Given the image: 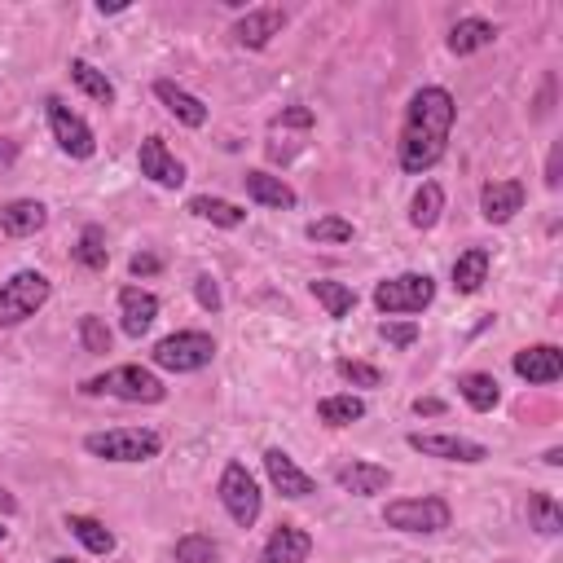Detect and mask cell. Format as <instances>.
<instances>
[{
  "instance_id": "cell-1",
  "label": "cell",
  "mask_w": 563,
  "mask_h": 563,
  "mask_svg": "<svg viewBox=\"0 0 563 563\" xmlns=\"http://www.w3.org/2000/svg\"><path fill=\"white\" fill-rule=\"evenodd\" d=\"M458 106L445 88H418L410 97L401 124V168L405 172H432L449 150V132H454Z\"/></svg>"
},
{
  "instance_id": "cell-2",
  "label": "cell",
  "mask_w": 563,
  "mask_h": 563,
  "mask_svg": "<svg viewBox=\"0 0 563 563\" xmlns=\"http://www.w3.org/2000/svg\"><path fill=\"white\" fill-rule=\"evenodd\" d=\"M84 396H119V401H132V405H159L168 388H163L159 374H150L146 366H115L97 379H88Z\"/></svg>"
},
{
  "instance_id": "cell-3",
  "label": "cell",
  "mask_w": 563,
  "mask_h": 563,
  "mask_svg": "<svg viewBox=\"0 0 563 563\" xmlns=\"http://www.w3.org/2000/svg\"><path fill=\"white\" fill-rule=\"evenodd\" d=\"M84 449L106 462H150L159 458L163 436L150 432V427H110V432H88Z\"/></svg>"
},
{
  "instance_id": "cell-4",
  "label": "cell",
  "mask_w": 563,
  "mask_h": 563,
  "mask_svg": "<svg viewBox=\"0 0 563 563\" xmlns=\"http://www.w3.org/2000/svg\"><path fill=\"white\" fill-rule=\"evenodd\" d=\"M49 278L36 269H22L14 273L5 286H0V330H9V326H22L27 317H36L44 304H49Z\"/></svg>"
},
{
  "instance_id": "cell-5",
  "label": "cell",
  "mask_w": 563,
  "mask_h": 563,
  "mask_svg": "<svg viewBox=\"0 0 563 563\" xmlns=\"http://www.w3.org/2000/svg\"><path fill=\"white\" fill-rule=\"evenodd\" d=\"M216 357V339L203 330H176V335L154 344V366L172 370V374H194L203 366H212Z\"/></svg>"
},
{
  "instance_id": "cell-6",
  "label": "cell",
  "mask_w": 563,
  "mask_h": 563,
  "mask_svg": "<svg viewBox=\"0 0 563 563\" xmlns=\"http://www.w3.org/2000/svg\"><path fill=\"white\" fill-rule=\"evenodd\" d=\"M436 300V282L427 273H401V278H388L374 286V308L383 317L392 313H423L427 304Z\"/></svg>"
},
{
  "instance_id": "cell-7",
  "label": "cell",
  "mask_w": 563,
  "mask_h": 563,
  "mask_svg": "<svg viewBox=\"0 0 563 563\" xmlns=\"http://www.w3.org/2000/svg\"><path fill=\"white\" fill-rule=\"evenodd\" d=\"M454 511L445 498H405V502H388L383 524L396 533H445Z\"/></svg>"
},
{
  "instance_id": "cell-8",
  "label": "cell",
  "mask_w": 563,
  "mask_h": 563,
  "mask_svg": "<svg viewBox=\"0 0 563 563\" xmlns=\"http://www.w3.org/2000/svg\"><path fill=\"white\" fill-rule=\"evenodd\" d=\"M220 502H225V511H229V520H234L238 528H251L260 520V484L256 476H251L242 462H229L225 467V476H220Z\"/></svg>"
},
{
  "instance_id": "cell-9",
  "label": "cell",
  "mask_w": 563,
  "mask_h": 563,
  "mask_svg": "<svg viewBox=\"0 0 563 563\" xmlns=\"http://www.w3.org/2000/svg\"><path fill=\"white\" fill-rule=\"evenodd\" d=\"M49 128H53V141L71 154V159H93V150H97V137H93V128L84 124L80 115H75L71 106L62 102V97H49Z\"/></svg>"
},
{
  "instance_id": "cell-10",
  "label": "cell",
  "mask_w": 563,
  "mask_h": 563,
  "mask_svg": "<svg viewBox=\"0 0 563 563\" xmlns=\"http://www.w3.org/2000/svg\"><path fill=\"white\" fill-rule=\"evenodd\" d=\"M410 449L423 458H440V462H467V467H476V462L489 458V449H484L480 440L449 436V432H414Z\"/></svg>"
},
{
  "instance_id": "cell-11",
  "label": "cell",
  "mask_w": 563,
  "mask_h": 563,
  "mask_svg": "<svg viewBox=\"0 0 563 563\" xmlns=\"http://www.w3.org/2000/svg\"><path fill=\"white\" fill-rule=\"evenodd\" d=\"M141 176H150L154 185H163V190H176V185H185V163L176 159V154L163 146V137H146L141 141Z\"/></svg>"
},
{
  "instance_id": "cell-12",
  "label": "cell",
  "mask_w": 563,
  "mask_h": 563,
  "mask_svg": "<svg viewBox=\"0 0 563 563\" xmlns=\"http://www.w3.org/2000/svg\"><path fill=\"white\" fill-rule=\"evenodd\" d=\"M264 471H269L273 489H278L282 498H291V502H300V498H308V493H317V480L308 476V471L295 467V458L286 454V449H269V454H264Z\"/></svg>"
},
{
  "instance_id": "cell-13",
  "label": "cell",
  "mask_w": 563,
  "mask_h": 563,
  "mask_svg": "<svg viewBox=\"0 0 563 563\" xmlns=\"http://www.w3.org/2000/svg\"><path fill=\"white\" fill-rule=\"evenodd\" d=\"M308 555H313V537L295 524H282L269 533V542L260 550V563H304Z\"/></svg>"
},
{
  "instance_id": "cell-14",
  "label": "cell",
  "mask_w": 563,
  "mask_h": 563,
  "mask_svg": "<svg viewBox=\"0 0 563 563\" xmlns=\"http://www.w3.org/2000/svg\"><path fill=\"white\" fill-rule=\"evenodd\" d=\"M515 374L528 383H559V374H563V352L555 344H537V348H524V352H515Z\"/></svg>"
},
{
  "instance_id": "cell-15",
  "label": "cell",
  "mask_w": 563,
  "mask_h": 563,
  "mask_svg": "<svg viewBox=\"0 0 563 563\" xmlns=\"http://www.w3.org/2000/svg\"><path fill=\"white\" fill-rule=\"evenodd\" d=\"M524 207V185L520 181H489L480 190V216L489 225H506Z\"/></svg>"
},
{
  "instance_id": "cell-16",
  "label": "cell",
  "mask_w": 563,
  "mask_h": 563,
  "mask_svg": "<svg viewBox=\"0 0 563 563\" xmlns=\"http://www.w3.org/2000/svg\"><path fill=\"white\" fill-rule=\"evenodd\" d=\"M286 27V14L282 9H273V5H264V9H247V18H238V27H234V40L242 44V49H264L278 31Z\"/></svg>"
},
{
  "instance_id": "cell-17",
  "label": "cell",
  "mask_w": 563,
  "mask_h": 563,
  "mask_svg": "<svg viewBox=\"0 0 563 563\" xmlns=\"http://www.w3.org/2000/svg\"><path fill=\"white\" fill-rule=\"evenodd\" d=\"M335 480L352 498H374V493H383L392 484V471L379 467V462H348V467H339Z\"/></svg>"
},
{
  "instance_id": "cell-18",
  "label": "cell",
  "mask_w": 563,
  "mask_h": 563,
  "mask_svg": "<svg viewBox=\"0 0 563 563\" xmlns=\"http://www.w3.org/2000/svg\"><path fill=\"white\" fill-rule=\"evenodd\" d=\"M119 313H124V335L141 339L154 326V317H159V300L150 291H141V286H124L119 291Z\"/></svg>"
},
{
  "instance_id": "cell-19",
  "label": "cell",
  "mask_w": 563,
  "mask_h": 563,
  "mask_svg": "<svg viewBox=\"0 0 563 563\" xmlns=\"http://www.w3.org/2000/svg\"><path fill=\"white\" fill-rule=\"evenodd\" d=\"M154 97H159L163 106H168V115H176L185 128H203L207 124V106L198 102L194 93H185L181 84H172V80H159L154 84Z\"/></svg>"
},
{
  "instance_id": "cell-20",
  "label": "cell",
  "mask_w": 563,
  "mask_h": 563,
  "mask_svg": "<svg viewBox=\"0 0 563 563\" xmlns=\"http://www.w3.org/2000/svg\"><path fill=\"white\" fill-rule=\"evenodd\" d=\"M44 220H49L44 203H36V198H18V203H9L5 212H0V229H5L9 238H31L44 229Z\"/></svg>"
},
{
  "instance_id": "cell-21",
  "label": "cell",
  "mask_w": 563,
  "mask_h": 563,
  "mask_svg": "<svg viewBox=\"0 0 563 563\" xmlns=\"http://www.w3.org/2000/svg\"><path fill=\"white\" fill-rule=\"evenodd\" d=\"M493 40H498V27H493L489 18H462V22H454V31H449V49H454L458 58L489 49Z\"/></svg>"
},
{
  "instance_id": "cell-22",
  "label": "cell",
  "mask_w": 563,
  "mask_h": 563,
  "mask_svg": "<svg viewBox=\"0 0 563 563\" xmlns=\"http://www.w3.org/2000/svg\"><path fill=\"white\" fill-rule=\"evenodd\" d=\"M242 185H247V194L256 198L260 207H295V203H300L295 190L282 181V176H269V172H260V168L242 176Z\"/></svg>"
},
{
  "instance_id": "cell-23",
  "label": "cell",
  "mask_w": 563,
  "mask_h": 563,
  "mask_svg": "<svg viewBox=\"0 0 563 563\" xmlns=\"http://www.w3.org/2000/svg\"><path fill=\"white\" fill-rule=\"evenodd\" d=\"M185 212L198 216V220H212V225H220V229H238L242 220H247V212H242L238 203H229V198H212V194H194L190 203H185Z\"/></svg>"
},
{
  "instance_id": "cell-24",
  "label": "cell",
  "mask_w": 563,
  "mask_h": 563,
  "mask_svg": "<svg viewBox=\"0 0 563 563\" xmlns=\"http://www.w3.org/2000/svg\"><path fill=\"white\" fill-rule=\"evenodd\" d=\"M308 291H313V300L326 308V317H335V322H344V317L352 313V308H357V291H352L348 282H335V278H317L313 286H308Z\"/></svg>"
},
{
  "instance_id": "cell-25",
  "label": "cell",
  "mask_w": 563,
  "mask_h": 563,
  "mask_svg": "<svg viewBox=\"0 0 563 563\" xmlns=\"http://www.w3.org/2000/svg\"><path fill=\"white\" fill-rule=\"evenodd\" d=\"M66 528H71V537L88 555H110L115 550V533L102 520H93V515H66Z\"/></svg>"
},
{
  "instance_id": "cell-26",
  "label": "cell",
  "mask_w": 563,
  "mask_h": 563,
  "mask_svg": "<svg viewBox=\"0 0 563 563\" xmlns=\"http://www.w3.org/2000/svg\"><path fill=\"white\" fill-rule=\"evenodd\" d=\"M484 278H489V251L484 247H471L454 260V291L458 295H476Z\"/></svg>"
},
{
  "instance_id": "cell-27",
  "label": "cell",
  "mask_w": 563,
  "mask_h": 563,
  "mask_svg": "<svg viewBox=\"0 0 563 563\" xmlns=\"http://www.w3.org/2000/svg\"><path fill=\"white\" fill-rule=\"evenodd\" d=\"M458 392H462V401L471 405V410H480V414H489L493 405L502 401V388H498V379L493 374H462L458 379Z\"/></svg>"
},
{
  "instance_id": "cell-28",
  "label": "cell",
  "mask_w": 563,
  "mask_h": 563,
  "mask_svg": "<svg viewBox=\"0 0 563 563\" xmlns=\"http://www.w3.org/2000/svg\"><path fill=\"white\" fill-rule=\"evenodd\" d=\"M317 418H322L326 427H348V423H357V418H366V401L361 396H326V401H317Z\"/></svg>"
},
{
  "instance_id": "cell-29",
  "label": "cell",
  "mask_w": 563,
  "mask_h": 563,
  "mask_svg": "<svg viewBox=\"0 0 563 563\" xmlns=\"http://www.w3.org/2000/svg\"><path fill=\"white\" fill-rule=\"evenodd\" d=\"M440 212H445V190L436 181H423V190L414 194V207H410V225L414 229H432Z\"/></svg>"
},
{
  "instance_id": "cell-30",
  "label": "cell",
  "mask_w": 563,
  "mask_h": 563,
  "mask_svg": "<svg viewBox=\"0 0 563 563\" xmlns=\"http://www.w3.org/2000/svg\"><path fill=\"white\" fill-rule=\"evenodd\" d=\"M71 80L80 84L84 93H88V97H93V102H97V106H110V102H115V84H110L106 75H102V71H97V66H93V62L75 58V62H71Z\"/></svg>"
},
{
  "instance_id": "cell-31",
  "label": "cell",
  "mask_w": 563,
  "mask_h": 563,
  "mask_svg": "<svg viewBox=\"0 0 563 563\" xmlns=\"http://www.w3.org/2000/svg\"><path fill=\"white\" fill-rule=\"evenodd\" d=\"M75 260H80L88 273H102V269H106L110 251H106V234H102V229H97V225H84L80 247H75Z\"/></svg>"
},
{
  "instance_id": "cell-32",
  "label": "cell",
  "mask_w": 563,
  "mask_h": 563,
  "mask_svg": "<svg viewBox=\"0 0 563 563\" xmlns=\"http://www.w3.org/2000/svg\"><path fill=\"white\" fill-rule=\"evenodd\" d=\"M528 515H533L537 533H546V537H555L563 528V511H559V502L550 498V493H533V498H528Z\"/></svg>"
},
{
  "instance_id": "cell-33",
  "label": "cell",
  "mask_w": 563,
  "mask_h": 563,
  "mask_svg": "<svg viewBox=\"0 0 563 563\" xmlns=\"http://www.w3.org/2000/svg\"><path fill=\"white\" fill-rule=\"evenodd\" d=\"M216 559H220V550L212 537H203V533H190L176 542V563H216Z\"/></svg>"
},
{
  "instance_id": "cell-34",
  "label": "cell",
  "mask_w": 563,
  "mask_h": 563,
  "mask_svg": "<svg viewBox=\"0 0 563 563\" xmlns=\"http://www.w3.org/2000/svg\"><path fill=\"white\" fill-rule=\"evenodd\" d=\"M313 242H352V220H344V216H322V220H313V225L304 229Z\"/></svg>"
},
{
  "instance_id": "cell-35",
  "label": "cell",
  "mask_w": 563,
  "mask_h": 563,
  "mask_svg": "<svg viewBox=\"0 0 563 563\" xmlns=\"http://www.w3.org/2000/svg\"><path fill=\"white\" fill-rule=\"evenodd\" d=\"M80 344H84V352H97V357H102V352H110V326L93 313L80 317Z\"/></svg>"
},
{
  "instance_id": "cell-36",
  "label": "cell",
  "mask_w": 563,
  "mask_h": 563,
  "mask_svg": "<svg viewBox=\"0 0 563 563\" xmlns=\"http://www.w3.org/2000/svg\"><path fill=\"white\" fill-rule=\"evenodd\" d=\"M339 374H344L348 383H357V388H379L383 383V374L366 366V361H339Z\"/></svg>"
},
{
  "instance_id": "cell-37",
  "label": "cell",
  "mask_w": 563,
  "mask_h": 563,
  "mask_svg": "<svg viewBox=\"0 0 563 563\" xmlns=\"http://www.w3.org/2000/svg\"><path fill=\"white\" fill-rule=\"evenodd\" d=\"M379 335L388 339L392 348H410L414 339H418V326H414V322H383V326H379Z\"/></svg>"
},
{
  "instance_id": "cell-38",
  "label": "cell",
  "mask_w": 563,
  "mask_h": 563,
  "mask_svg": "<svg viewBox=\"0 0 563 563\" xmlns=\"http://www.w3.org/2000/svg\"><path fill=\"white\" fill-rule=\"evenodd\" d=\"M194 300L203 304L207 313H216V308H220V286L207 278V273H203V278H194Z\"/></svg>"
},
{
  "instance_id": "cell-39",
  "label": "cell",
  "mask_w": 563,
  "mask_h": 563,
  "mask_svg": "<svg viewBox=\"0 0 563 563\" xmlns=\"http://www.w3.org/2000/svg\"><path fill=\"white\" fill-rule=\"evenodd\" d=\"M128 269H132V278H150V273H159V269H163V260H159V256H150V251H141V256H132V260H128Z\"/></svg>"
},
{
  "instance_id": "cell-40",
  "label": "cell",
  "mask_w": 563,
  "mask_h": 563,
  "mask_svg": "<svg viewBox=\"0 0 563 563\" xmlns=\"http://www.w3.org/2000/svg\"><path fill=\"white\" fill-rule=\"evenodd\" d=\"M282 128H308L313 124V110H304V106H291V110H282V119H278Z\"/></svg>"
},
{
  "instance_id": "cell-41",
  "label": "cell",
  "mask_w": 563,
  "mask_h": 563,
  "mask_svg": "<svg viewBox=\"0 0 563 563\" xmlns=\"http://www.w3.org/2000/svg\"><path fill=\"white\" fill-rule=\"evenodd\" d=\"M414 414L436 418V414H445V401H432V396H427V401H423V396H418V401H414Z\"/></svg>"
},
{
  "instance_id": "cell-42",
  "label": "cell",
  "mask_w": 563,
  "mask_h": 563,
  "mask_svg": "<svg viewBox=\"0 0 563 563\" xmlns=\"http://www.w3.org/2000/svg\"><path fill=\"white\" fill-rule=\"evenodd\" d=\"M546 185H550V190H559V146L550 150V163H546Z\"/></svg>"
},
{
  "instance_id": "cell-43",
  "label": "cell",
  "mask_w": 563,
  "mask_h": 563,
  "mask_svg": "<svg viewBox=\"0 0 563 563\" xmlns=\"http://www.w3.org/2000/svg\"><path fill=\"white\" fill-rule=\"evenodd\" d=\"M0 511H5V515L18 511V502H14V493H9V489H0Z\"/></svg>"
},
{
  "instance_id": "cell-44",
  "label": "cell",
  "mask_w": 563,
  "mask_h": 563,
  "mask_svg": "<svg viewBox=\"0 0 563 563\" xmlns=\"http://www.w3.org/2000/svg\"><path fill=\"white\" fill-rule=\"evenodd\" d=\"M0 159H14V146H0Z\"/></svg>"
},
{
  "instance_id": "cell-45",
  "label": "cell",
  "mask_w": 563,
  "mask_h": 563,
  "mask_svg": "<svg viewBox=\"0 0 563 563\" xmlns=\"http://www.w3.org/2000/svg\"><path fill=\"white\" fill-rule=\"evenodd\" d=\"M53 563H75V559H53Z\"/></svg>"
},
{
  "instance_id": "cell-46",
  "label": "cell",
  "mask_w": 563,
  "mask_h": 563,
  "mask_svg": "<svg viewBox=\"0 0 563 563\" xmlns=\"http://www.w3.org/2000/svg\"><path fill=\"white\" fill-rule=\"evenodd\" d=\"M0 542H5V528H0Z\"/></svg>"
}]
</instances>
